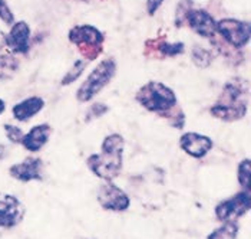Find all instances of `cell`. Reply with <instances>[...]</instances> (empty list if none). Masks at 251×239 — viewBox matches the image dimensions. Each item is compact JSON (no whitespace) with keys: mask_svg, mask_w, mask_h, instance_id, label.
<instances>
[{"mask_svg":"<svg viewBox=\"0 0 251 239\" xmlns=\"http://www.w3.org/2000/svg\"><path fill=\"white\" fill-rule=\"evenodd\" d=\"M179 147L194 159L204 157L213 149V140L200 133H185L179 139Z\"/></svg>","mask_w":251,"mask_h":239,"instance_id":"obj_13","label":"cell"},{"mask_svg":"<svg viewBox=\"0 0 251 239\" xmlns=\"http://www.w3.org/2000/svg\"><path fill=\"white\" fill-rule=\"evenodd\" d=\"M238 183L243 187V190H250V176H251V161L250 159H244L238 164L237 170Z\"/></svg>","mask_w":251,"mask_h":239,"instance_id":"obj_21","label":"cell"},{"mask_svg":"<svg viewBox=\"0 0 251 239\" xmlns=\"http://www.w3.org/2000/svg\"><path fill=\"white\" fill-rule=\"evenodd\" d=\"M211 114L215 119L223 120V121H237L241 120L246 113H247V105H237V107H231V105H223V104H214L211 107Z\"/></svg>","mask_w":251,"mask_h":239,"instance_id":"obj_17","label":"cell"},{"mask_svg":"<svg viewBox=\"0 0 251 239\" xmlns=\"http://www.w3.org/2000/svg\"><path fill=\"white\" fill-rule=\"evenodd\" d=\"M105 113H108V107L105 105V104H100V102H97V104H94L89 110H88V113H86V121H91V120H97L99 117H102Z\"/></svg>","mask_w":251,"mask_h":239,"instance_id":"obj_25","label":"cell"},{"mask_svg":"<svg viewBox=\"0 0 251 239\" xmlns=\"http://www.w3.org/2000/svg\"><path fill=\"white\" fill-rule=\"evenodd\" d=\"M238 229H240V226L235 220L223 222V225L213 231L207 239H235Z\"/></svg>","mask_w":251,"mask_h":239,"instance_id":"obj_19","label":"cell"},{"mask_svg":"<svg viewBox=\"0 0 251 239\" xmlns=\"http://www.w3.org/2000/svg\"><path fill=\"white\" fill-rule=\"evenodd\" d=\"M125 141L121 134H109L102 141L100 153L92 154L86 160L89 170L103 180H114L122 170V153Z\"/></svg>","mask_w":251,"mask_h":239,"instance_id":"obj_1","label":"cell"},{"mask_svg":"<svg viewBox=\"0 0 251 239\" xmlns=\"http://www.w3.org/2000/svg\"><path fill=\"white\" fill-rule=\"evenodd\" d=\"M151 51V57L165 58V57H176L184 52V43L175 42L170 43L164 39L147 40L145 43V52Z\"/></svg>","mask_w":251,"mask_h":239,"instance_id":"obj_16","label":"cell"},{"mask_svg":"<svg viewBox=\"0 0 251 239\" xmlns=\"http://www.w3.org/2000/svg\"><path fill=\"white\" fill-rule=\"evenodd\" d=\"M50 133H52V127L49 124H39V125H35L32 127L22 139V146L30 151V153H38L40 151L46 143L49 141V137H50Z\"/></svg>","mask_w":251,"mask_h":239,"instance_id":"obj_14","label":"cell"},{"mask_svg":"<svg viewBox=\"0 0 251 239\" xmlns=\"http://www.w3.org/2000/svg\"><path fill=\"white\" fill-rule=\"evenodd\" d=\"M185 23L198 36L207 39L217 36V22L208 12L202 9H191L185 16Z\"/></svg>","mask_w":251,"mask_h":239,"instance_id":"obj_9","label":"cell"},{"mask_svg":"<svg viewBox=\"0 0 251 239\" xmlns=\"http://www.w3.org/2000/svg\"><path fill=\"white\" fill-rule=\"evenodd\" d=\"M69 40L76 45L85 60H94L102 54L105 36L92 25H77L69 30Z\"/></svg>","mask_w":251,"mask_h":239,"instance_id":"obj_4","label":"cell"},{"mask_svg":"<svg viewBox=\"0 0 251 239\" xmlns=\"http://www.w3.org/2000/svg\"><path fill=\"white\" fill-rule=\"evenodd\" d=\"M0 20H3L6 25H10V26L15 23V15L4 0H0Z\"/></svg>","mask_w":251,"mask_h":239,"instance_id":"obj_26","label":"cell"},{"mask_svg":"<svg viewBox=\"0 0 251 239\" xmlns=\"http://www.w3.org/2000/svg\"><path fill=\"white\" fill-rule=\"evenodd\" d=\"M6 154H7V147H6L4 144H1V143H0V160L4 159V157H6Z\"/></svg>","mask_w":251,"mask_h":239,"instance_id":"obj_29","label":"cell"},{"mask_svg":"<svg viewBox=\"0 0 251 239\" xmlns=\"http://www.w3.org/2000/svg\"><path fill=\"white\" fill-rule=\"evenodd\" d=\"M4 131H6V137L9 139V141L15 143V144H19L22 143V139L25 136V133L20 130L19 127L13 125V124H4Z\"/></svg>","mask_w":251,"mask_h":239,"instance_id":"obj_24","label":"cell"},{"mask_svg":"<svg viewBox=\"0 0 251 239\" xmlns=\"http://www.w3.org/2000/svg\"><path fill=\"white\" fill-rule=\"evenodd\" d=\"M98 202L105 210L111 212H124L129 208V196L114 183H105L98 190Z\"/></svg>","mask_w":251,"mask_h":239,"instance_id":"obj_7","label":"cell"},{"mask_svg":"<svg viewBox=\"0 0 251 239\" xmlns=\"http://www.w3.org/2000/svg\"><path fill=\"white\" fill-rule=\"evenodd\" d=\"M116 74V62L112 58L99 62L95 69L88 75L76 91V100L79 102H88L98 95Z\"/></svg>","mask_w":251,"mask_h":239,"instance_id":"obj_3","label":"cell"},{"mask_svg":"<svg viewBox=\"0 0 251 239\" xmlns=\"http://www.w3.org/2000/svg\"><path fill=\"white\" fill-rule=\"evenodd\" d=\"M249 85L250 82L243 78H232L227 81L223 87V92L218 104L223 105H247L249 100Z\"/></svg>","mask_w":251,"mask_h":239,"instance_id":"obj_10","label":"cell"},{"mask_svg":"<svg viewBox=\"0 0 251 239\" xmlns=\"http://www.w3.org/2000/svg\"><path fill=\"white\" fill-rule=\"evenodd\" d=\"M6 46L12 54H27L30 48V28L26 22L20 20L12 25L6 35Z\"/></svg>","mask_w":251,"mask_h":239,"instance_id":"obj_12","label":"cell"},{"mask_svg":"<svg viewBox=\"0 0 251 239\" xmlns=\"http://www.w3.org/2000/svg\"><path fill=\"white\" fill-rule=\"evenodd\" d=\"M162 3H164V0H147V12H148V15L154 16Z\"/></svg>","mask_w":251,"mask_h":239,"instance_id":"obj_27","label":"cell"},{"mask_svg":"<svg viewBox=\"0 0 251 239\" xmlns=\"http://www.w3.org/2000/svg\"><path fill=\"white\" fill-rule=\"evenodd\" d=\"M4 48H6V35L0 30V54Z\"/></svg>","mask_w":251,"mask_h":239,"instance_id":"obj_28","label":"cell"},{"mask_svg":"<svg viewBox=\"0 0 251 239\" xmlns=\"http://www.w3.org/2000/svg\"><path fill=\"white\" fill-rule=\"evenodd\" d=\"M217 35H220V38L234 49H243L250 42V23L228 18L218 20Z\"/></svg>","mask_w":251,"mask_h":239,"instance_id":"obj_5","label":"cell"},{"mask_svg":"<svg viewBox=\"0 0 251 239\" xmlns=\"http://www.w3.org/2000/svg\"><path fill=\"white\" fill-rule=\"evenodd\" d=\"M9 175L19 181H32L43 179V161L39 157H26L23 161L13 164L9 169Z\"/></svg>","mask_w":251,"mask_h":239,"instance_id":"obj_11","label":"cell"},{"mask_svg":"<svg viewBox=\"0 0 251 239\" xmlns=\"http://www.w3.org/2000/svg\"><path fill=\"white\" fill-rule=\"evenodd\" d=\"M45 107V100L42 97H29L22 100L12 108V114L18 121H29Z\"/></svg>","mask_w":251,"mask_h":239,"instance_id":"obj_15","label":"cell"},{"mask_svg":"<svg viewBox=\"0 0 251 239\" xmlns=\"http://www.w3.org/2000/svg\"><path fill=\"white\" fill-rule=\"evenodd\" d=\"M19 69V60L13 54H0V80L12 78Z\"/></svg>","mask_w":251,"mask_h":239,"instance_id":"obj_18","label":"cell"},{"mask_svg":"<svg viewBox=\"0 0 251 239\" xmlns=\"http://www.w3.org/2000/svg\"><path fill=\"white\" fill-rule=\"evenodd\" d=\"M250 190H243L230 199L223 200L215 208V216L221 222L235 220L250 210Z\"/></svg>","mask_w":251,"mask_h":239,"instance_id":"obj_6","label":"cell"},{"mask_svg":"<svg viewBox=\"0 0 251 239\" xmlns=\"http://www.w3.org/2000/svg\"><path fill=\"white\" fill-rule=\"evenodd\" d=\"M191 60L193 62L198 66V68H207L211 65V62L214 60V55L211 51L200 46V45H195L191 51Z\"/></svg>","mask_w":251,"mask_h":239,"instance_id":"obj_20","label":"cell"},{"mask_svg":"<svg viewBox=\"0 0 251 239\" xmlns=\"http://www.w3.org/2000/svg\"><path fill=\"white\" fill-rule=\"evenodd\" d=\"M4 108H6V102H4V101L0 98V116H1L3 113H4Z\"/></svg>","mask_w":251,"mask_h":239,"instance_id":"obj_30","label":"cell"},{"mask_svg":"<svg viewBox=\"0 0 251 239\" xmlns=\"http://www.w3.org/2000/svg\"><path fill=\"white\" fill-rule=\"evenodd\" d=\"M25 206L18 198L0 193V228L10 229L19 225L25 218Z\"/></svg>","mask_w":251,"mask_h":239,"instance_id":"obj_8","label":"cell"},{"mask_svg":"<svg viewBox=\"0 0 251 239\" xmlns=\"http://www.w3.org/2000/svg\"><path fill=\"white\" fill-rule=\"evenodd\" d=\"M83 1H88V0H83Z\"/></svg>","mask_w":251,"mask_h":239,"instance_id":"obj_31","label":"cell"},{"mask_svg":"<svg viewBox=\"0 0 251 239\" xmlns=\"http://www.w3.org/2000/svg\"><path fill=\"white\" fill-rule=\"evenodd\" d=\"M193 4V0H181L178 3V7H176V18H175V25L179 28L182 26V23H185V16L187 13L193 9L191 7Z\"/></svg>","mask_w":251,"mask_h":239,"instance_id":"obj_23","label":"cell"},{"mask_svg":"<svg viewBox=\"0 0 251 239\" xmlns=\"http://www.w3.org/2000/svg\"><path fill=\"white\" fill-rule=\"evenodd\" d=\"M135 100L147 111H151L159 116L167 114L168 111L174 110L176 107V95L174 90L158 81H150L145 85H142L136 91Z\"/></svg>","mask_w":251,"mask_h":239,"instance_id":"obj_2","label":"cell"},{"mask_svg":"<svg viewBox=\"0 0 251 239\" xmlns=\"http://www.w3.org/2000/svg\"><path fill=\"white\" fill-rule=\"evenodd\" d=\"M86 65H88V60H76V62L71 66V69L65 74V77L62 78V85H69V84L75 82V81L82 75V72L85 71Z\"/></svg>","mask_w":251,"mask_h":239,"instance_id":"obj_22","label":"cell"}]
</instances>
